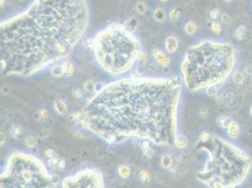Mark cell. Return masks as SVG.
<instances>
[{
    "instance_id": "1",
    "label": "cell",
    "mask_w": 252,
    "mask_h": 188,
    "mask_svg": "<svg viewBox=\"0 0 252 188\" xmlns=\"http://www.w3.org/2000/svg\"><path fill=\"white\" fill-rule=\"evenodd\" d=\"M152 56L155 58V60L157 61L158 64H160L161 66H169L170 64V59L169 57L167 55H165L162 51H160L158 49H154L152 51Z\"/></svg>"
},
{
    "instance_id": "2",
    "label": "cell",
    "mask_w": 252,
    "mask_h": 188,
    "mask_svg": "<svg viewBox=\"0 0 252 188\" xmlns=\"http://www.w3.org/2000/svg\"><path fill=\"white\" fill-rule=\"evenodd\" d=\"M165 46H166V50L167 52H169V53H174L175 51H177L179 46V42L177 40V38L173 36L167 37L166 39Z\"/></svg>"
},
{
    "instance_id": "3",
    "label": "cell",
    "mask_w": 252,
    "mask_h": 188,
    "mask_svg": "<svg viewBox=\"0 0 252 188\" xmlns=\"http://www.w3.org/2000/svg\"><path fill=\"white\" fill-rule=\"evenodd\" d=\"M227 130H228L229 135L231 138H236L239 137V134H240V127H239V125L233 120H232V122L229 125Z\"/></svg>"
},
{
    "instance_id": "4",
    "label": "cell",
    "mask_w": 252,
    "mask_h": 188,
    "mask_svg": "<svg viewBox=\"0 0 252 188\" xmlns=\"http://www.w3.org/2000/svg\"><path fill=\"white\" fill-rule=\"evenodd\" d=\"M54 106H55L56 111L60 115H66L68 112L66 105L61 100H56L54 103Z\"/></svg>"
},
{
    "instance_id": "5",
    "label": "cell",
    "mask_w": 252,
    "mask_h": 188,
    "mask_svg": "<svg viewBox=\"0 0 252 188\" xmlns=\"http://www.w3.org/2000/svg\"><path fill=\"white\" fill-rule=\"evenodd\" d=\"M118 173L122 179H127L131 175V168L126 165H120L118 168Z\"/></svg>"
},
{
    "instance_id": "6",
    "label": "cell",
    "mask_w": 252,
    "mask_h": 188,
    "mask_svg": "<svg viewBox=\"0 0 252 188\" xmlns=\"http://www.w3.org/2000/svg\"><path fill=\"white\" fill-rule=\"evenodd\" d=\"M153 18L157 22H164L166 20V12L163 9L157 8L153 11Z\"/></svg>"
},
{
    "instance_id": "7",
    "label": "cell",
    "mask_w": 252,
    "mask_h": 188,
    "mask_svg": "<svg viewBox=\"0 0 252 188\" xmlns=\"http://www.w3.org/2000/svg\"><path fill=\"white\" fill-rule=\"evenodd\" d=\"M184 31L186 34L188 35H193L197 31V25L193 22H188L186 23L184 25Z\"/></svg>"
},
{
    "instance_id": "8",
    "label": "cell",
    "mask_w": 252,
    "mask_h": 188,
    "mask_svg": "<svg viewBox=\"0 0 252 188\" xmlns=\"http://www.w3.org/2000/svg\"><path fill=\"white\" fill-rule=\"evenodd\" d=\"M171 164H172V159L169 155V154L163 155L162 159H161V165H162V166L164 168H169V167H170Z\"/></svg>"
},
{
    "instance_id": "9",
    "label": "cell",
    "mask_w": 252,
    "mask_h": 188,
    "mask_svg": "<svg viewBox=\"0 0 252 188\" xmlns=\"http://www.w3.org/2000/svg\"><path fill=\"white\" fill-rule=\"evenodd\" d=\"M135 9H137V11L139 14H145L147 10H148V7L147 4L143 1H139L138 2L137 6H135Z\"/></svg>"
},
{
    "instance_id": "10",
    "label": "cell",
    "mask_w": 252,
    "mask_h": 188,
    "mask_svg": "<svg viewBox=\"0 0 252 188\" xmlns=\"http://www.w3.org/2000/svg\"><path fill=\"white\" fill-rule=\"evenodd\" d=\"M63 69H64V74H67L68 75L73 74L74 70L73 63L71 62V61L64 62V64H63Z\"/></svg>"
},
{
    "instance_id": "11",
    "label": "cell",
    "mask_w": 252,
    "mask_h": 188,
    "mask_svg": "<svg viewBox=\"0 0 252 188\" xmlns=\"http://www.w3.org/2000/svg\"><path fill=\"white\" fill-rule=\"evenodd\" d=\"M95 86H96V84L92 80H88L85 84H84V89H85L87 92L91 93L92 91L95 90Z\"/></svg>"
},
{
    "instance_id": "12",
    "label": "cell",
    "mask_w": 252,
    "mask_h": 188,
    "mask_svg": "<svg viewBox=\"0 0 252 188\" xmlns=\"http://www.w3.org/2000/svg\"><path fill=\"white\" fill-rule=\"evenodd\" d=\"M38 118L42 121H46L49 119V112L44 108L39 110L38 111Z\"/></svg>"
},
{
    "instance_id": "13",
    "label": "cell",
    "mask_w": 252,
    "mask_h": 188,
    "mask_svg": "<svg viewBox=\"0 0 252 188\" xmlns=\"http://www.w3.org/2000/svg\"><path fill=\"white\" fill-rule=\"evenodd\" d=\"M245 33V27H244V25H239L235 30V37H236L237 40L241 41L244 38Z\"/></svg>"
},
{
    "instance_id": "14",
    "label": "cell",
    "mask_w": 252,
    "mask_h": 188,
    "mask_svg": "<svg viewBox=\"0 0 252 188\" xmlns=\"http://www.w3.org/2000/svg\"><path fill=\"white\" fill-rule=\"evenodd\" d=\"M64 74V69H63V65H56L53 69H52V74L56 77H59Z\"/></svg>"
},
{
    "instance_id": "15",
    "label": "cell",
    "mask_w": 252,
    "mask_h": 188,
    "mask_svg": "<svg viewBox=\"0 0 252 188\" xmlns=\"http://www.w3.org/2000/svg\"><path fill=\"white\" fill-rule=\"evenodd\" d=\"M187 139L184 137H178L176 140H175V145L176 147H178L179 149H184L187 146Z\"/></svg>"
},
{
    "instance_id": "16",
    "label": "cell",
    "mask_w": 252,
    "mask_h": 188,
    "mask_svg": "<svg viewBox=\"0 0 252 188\" xmlns=\"http://www.w3.org/2000/svg\"><path fill=\"white\" fill-rule=\"evenodd\" d=\"M232 122V120L230 118H229V117H226V116H223L220 118V120H219V123H220V125L224 128L227 129L229 127V125L230 124V123Z\"/></svg>"
},
{
    "instance_id": "17",
    "label": "cell",
    "mask_w": 252,
    "mask_h": 188,
    "mask_svg": "<svg viewBox=\"0 0 252 188\" xmlns=\"http://www.w3.org/2000/svg\"><path fill=\"white\" fill-rule=\"evenodd\" d=\"M25 144L28 148H34L37 145V138L35 137H28L25 140Z\"/></svg>"
},
{
    "instance_id": "18",
    "label": "cell",
    "mask_w": 252,
    "mask_h": 188,
    "mask_svg": "<svg viewBox=\"0 0 252 188\" xmlns=\"http://www.w3.org/2000/svg\"><path fill=\"white\" fill-rule=\"evenodd\" d=\"M233 81L236 84H242L244 81V75L243 74L240 72V71H237V72L234 73L233 74Z\"/></svg>"
},
{
    "instance_id": "19",
    "label": "cell",
    "mask_w": 252,
    "mask_h": 188,
    "mask_svg": "<svg viewBox=\"0 0 252 188\" xmlns=\"http://www.w3.org/2000/svg\"><path fill=\"white\" fill-rule=\"evenodd\" d=\"M180 16V10L179 9H174L170 11L169 13V19L172 22H176Z\"/></svg>"
},
{
    "instance_id": "20",
    "label": "cell",
    "mask_w": 252,
    "mask_h": 188,
    "mask_svg": "<svg viewBox=\"0 0 252 188\" xmlns=\"http://www.w3.org/2000/svg\"><path fill=\"white\" fill-rule=\"evenodd\" d=\"M211 28H212V31L214 32L215 34H219L221 32L222 28H221V25L220 24H219L218 22H213L212 25H211Z\"/></svg>"
},
{
    "instance_id": "21",
    "label": "cell",
    "mask_w": 252,
    "mask_h": 188,
    "mask_svg": "<svg viewBox=\"0 0 252 188\" xmlns=\"http://www.w3.org/2000/svg\"><path fill=\"white\" fill-rule=\"evenodd\" d=\"M141 148H142V150H143V152L148 155V156H151L150 152H152V150H151V147H150V143H149V141H143V142H142Z\"/></svg>"
},
{
    "instance_id": "22",
    "label": "cell",
    "mask_w": 252,
    "mask_h": 188,
    "mask_svg": "<svg viewBox=\"0 0 252 188\" xmlns=\"http://www.w3.org/2000/svg\"><path fill=\"white\" fill-rule=\"evenodd\" d=\"M220 16V11H219L218 9H213L210 11V18L213 19V20H217Z\"/></svg>"
},
{
    "instance_id": "23",
    "label": "cell",
    "mask_w": 252,
    "mask_h": 188,
    "mask_svg": "<svg viewBox=\"0 0 252 188\" xmlns=\"http://www.w3.org/2000/svg\"><path fill=\"white\" fill-rule=\"evenodd\" d=\"M139 178L142 181H148L150 180V173L147 170H141L139 173Z\"/></svg>"
},
{
    "instance_id": "24",
    "label": "cell",
    "mask_w": 252,
    "mask_h": 188,
    "mask_svg": "<svg viewBox=\"0 0 252 188\" xmlns=\"http://www.w3.org/2000/svg\"><path fill=\"white\" fill-rule=\"evenodd\" d=\"M138 59H139V64H140L141 66L145 65V64L147 63V61H148V55L145 54V53L140 54V56H139V57H138Z\"/></svg>"
},
{
    "instance_id": "25",
    "label": "cell",
    "mask_w": 252,
    "mask_h": 188,
    "mask_svg": "<svg viewBox=\"0 0 252 188\" xmlns=\"http://www.w3.org/2000/svg\"><path fill=\"white\" fill-rule=\"evenodd\" d=\"M126 25H129L128 27L130 28H135V27H138V21L135 18H131L126 22Z\"/></svg>"
},
{
    "instance_id": "26",
    "label": "cell",
    "mask_w": 252,
    "mask_h": 188,
    "mask_svg": "<svg viewBox=\"0 0 252 188\" xmlns=\"http://www.w3.org/2000/svg\"><path fill=\"white\" fill-rule=\"evenodd\" d=\"M20 134H21V129L20 128H19L18 126H16V125L12 126V128H11V134L13 135L14 137H17Z\"/></svg>"
},
{
    "instance_id": "27",
    "label": "cell",
    "mask_w": 252,
    "mask_h": 188,
    "mask_svg": "<svg viewBox=\"0 0 252 188\" xmlns=\"http://www.w3.org/2000/svg\"><path fill=\"white\" fill-rule=\"evenodd\" d=\"M217 93V88L214 86H211L207 88V94L210 95V96H213V95H216Z\"/></svg>"
},
{
    "instance_id": "28",
    "label": "cell",
    "mask_w": 252,
    "mask_h": 188,
    "mask_svg": "<svg viewBox=\"0 0 252 188\" xmlns=\"http://www.w3.org/2000/svg\"><path fill=\"white\" fill-rule=\"evenodd\" d=\"M199 115L202 117V118H207L208 115H209V111H208V109L206 108V107H203L200 109V111H199Z\"/></svg>"
},
{
    "instance_id": "29",
    "label": "cell",
    "mask_w": 252,
    "mask_h": 188,
    "mask_svg": "<svg viewBox=\"0 0 252 188\" xmlns=\"http://www.w3.org/2000/svg\"><path fill=\"white\" fill-rule=\"evenodd\" d=\"M221 20H222V22H223L224 24H228V23L230 22V17L227 13H224V14H222V16H221Z\"/></svg>"
},
{
    "instance_id": "30",
    "label": "cell",
    "mask_w": 252,
    "mask_h": 188,
    "mask_svg": "<svg viewBox=\"0 0 252 188\" xmlns=\"http://www.w3.org/2000/svg\"><path fill=\"white\" fill-rule=\"evenodd\" d=\"M209 138H210V134L208 133H202L199 137V139L201 141H207Z\"/></svg>"
},
{
    "instance_id": "31",
    "label": "cell",
    "mask_w": 252,
    "mask_h": 188,
    "mask_svg": "<svg viewBox=\"0 0 252 188\" xmlns=\"http://www.w3.org/2000/svg\"><path fill=\"white\" fill-rule=\"evenodd\" d=\"M45 153H46V155H47L48 157H50V158L53 157V156H55V155H54V154H55V152H54L53 150H48V151H46V152H45Z\"/></svg>"
},
{
    "instance_id": "32",
    "label": "cell",
    "mask_w": 252,
    "mask_h": 188,
    "mask_svg": "<svg viewBox=\"0 0 252 188\" xmlns=\"http://www.w3.org/2000/svg\"><path fill=\"white\" fill-rule=\"evenodd\" d=\"M64 166H65V162H64V160H59V167H60V168H63Z\"/></svg>"
},
{
    "instance_id": "33",
    "label": "cell",
    "mask_w": 252,
    "mask_h": 188,
    "mask_svg": "<svg viewBox=\"0 0 252 188\" xmlns=\"http://www.w3.org/2000/svg\"><path fill=\"white\" fill-rule=\"evenodd\" d=\"M0 137H1V145H2V144H4V142H5V135H4V134L1 133Z\"/></svg>"
},
{
    "instance_id": "34",
    "label": "cell",
    "mask_w": 252,
    "mask_h": 188,
    "mask_svg": "<svg viewBox=\"0 0 252 188\" xmlns=\"http://www.w3.org/2000/svg\"><path fill=\"white\" fill-rule=\"evenodd\" d=\"M159 1L163 2V3H166V2H167V1H169V0H159Z\"/></svg>"
},
{
    "instance_id": "35",
    "label": "cell",
    "mask_w": 252,
    "mask_h": 188,
    "mask_svg": "<svg viewBox=\"0 0 252 188\" xmlns=\"http://www.w3.org/2000/svg\"><path fill=\"white\" fill-rule=\"evenodd\" d=\"M226 2H228V3H230V2H231V1H233V0H225Z\"/></svg>"
},
{
    "instance_id": "36",
    "label": "cell",
    "mask_w": 252,
    "mask_h": 188,
    "mask_svg": "<svg viewBox=\"0 0 252 188\" xmlns=\"http://www.w3.org/2000/svg\"><path fill=\"white\" fill-rule=\"evenodd\" d=\"M250 114H251V116H252V106H251V107H250Z\"/></svg>"
}]
</instances>
